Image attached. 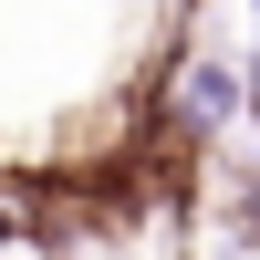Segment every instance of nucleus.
Segmentation results:
<instances>
[{
    "label": "nucleus",
    "instance_id": "obj_2",
    "mask_svg": "<svg viewBox=\"0 0 260 260\" xmlns=\"http://www.w3.org/2000/svg\"><path fill=\"white\" fill-rule=\"evenodd\" d=\"M11 240H21V208H0V250H11Z\"/></svg>",
    "mask_w": 260,
    "mask_h": 260
},
{
    "label": "nucleus",
    "instance_id": "obj_1",
    "mask_svg": "<svg viewBox=\"0 0 260 260\" xmlns=\"http://www.w3.org/2000/svg\"><path fill=\"white\" fill-rule=\"evenodd\" d=\"M177 104H187V136H208V125L240 115V73H229V62H187V73H177Z\"/></svg>",
    "mask_w": 260,
    "mask_h": 260
}]
</instances>
